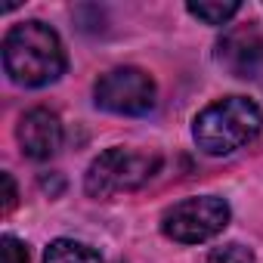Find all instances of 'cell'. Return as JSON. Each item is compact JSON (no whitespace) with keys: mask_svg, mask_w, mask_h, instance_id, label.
<instances>
[{"mask_svg":"<svg viewBox=\"0 0 263 263\" xmlns=\"http://www.w3.org/2000/svg\"><path fill=\"white\" fill-rule=\"evenodd\" d=\"M4 68L22 87H47L65 71V50L59 34L31 19L19 22L4 37Z\"/></svg>","mask_w":263,"mask_h":263,"instance_id":"obj_1","label":"cell"},{"mask_svg":"<svg viewBox=\"0 0 263 263\" xmlns=\"http://www.w3.org/2000/svg\"><path fill=\"white\" fill-rule=\"evenodd\" d=\"M260 130H263V111L257 108V102H251L248 96H226L198 111L192 124V137L201 152L229 155L257 140Z\"/></svg>","mask_w":263,"mask_h":263,"instance_id":"obj_2","label":"cell"},{"mask_svg":"<svg viewBox=\"0 0 263 263\" xmlns=\"http://www.w3.org/2000/svg\"><path fill=\"white\" fill-rule=\"evenodd\" d=\"M158 167H161V158L152 152L108 149L90 164V171L84 177V189L93 198H111L121 192H134V189L146 186Z\"/></svg>","mask_w":263,"mask_h":263,"instance_id":"obj_3","label":"cell"},{"mask_svg":"<svg viewBox=\"0 0 263 263\" xmlns=\"http://www.w3.org/2000/svg\"><path fill=\"white\" fill-rule=\"evenodd\" d=\"M226 226H229V204L217 195H198V198L177 201L161 217L164 235L180 245H201L220 235Z\"/></svg>","mask_w":263,"mask_h":263,"instance_id":"obj_4","label":"cell"},{"mask_svg":"<svg viewBox=\"0 0 263 263\" xmlns=\"http://www.w3.org/2000/svg\"><path fill=\"white\" fill-rule=\"evenodd\" d=\"M96 105L111 115H149L158 102L155 81L143 68H111L93 87Z\"/></svg>","mask_w":263,"mask_h":263,"instance_id":"obj_5","label":"cell"},{"mask_svg":"<svg viewBox=\"0 0 263 263\" xmlns=\"http://www.w3.org/2000/svg\"><path fill=\"white\" fill-rule=\"evenodd\" d=\"M217 62L235 78H257L263 65V37L248 25L229 28L217 44Z\"/></svg>","mask_w":263,"mask_h":263,"instance_id":"obj_6","label":"cell"},{"mask_svg":"<svg viewBox=\"0 0 263 263\" xmlns=\"http://www.w3.org/2000/svg\"><path fill=\"white\" fill-rule=\"evenodd\" d=\"M16 137H19V146L22 152L31 158V161H47L59 152L62 146V124L53 111L47 108H31L22 115L19 121V130H16Z\"/></svg>","mask_w":263,"mask_h":263,"instance_id":"obj_7","label":"cell"},{"mask_svg":"<svg viewBox=\"0 0 263 263\" xmlns=\"http://www.w3.org/2000/svg\"><path fill=\"white\" fill-rule=\"evenodd\" d=\"M44 263H102V257L84 245V241H74V238H56L47 254H44Z\"/></svg>","mask_w":263,"mask_h":263,"instance_id":"obj_8","label":"cell"},{"mask_svg":"<svg viewBox=\"0 0 263 263\" xmlns=\"http://www.w3.org/2000/svg\"><path fill=\"white\" fill-rule=\"evenodd\" d=\"M195 19H201L204 25H226L238 10H241V4H189L186 7Z\"/></svg>","mask_w":263,"mask_h":263,"instance_id":"obj_9","label":"cell"},{"mask_svg":"<svg viewBox=\"0 0 263 263\" xmlns=\"http://www.w3.org/2000/svg\"><path fill=\"white\" fill-rule=\"evenodd\" d=\"M201 263H254V254H251V248H245L238 241H229V245H220V248L208 251Z\"/></svg>","mask_w":263,"mask_h":263,"instance_id":"obj_10","label":"cell"},{"mask_svg":"<svg viewBox=\"0 0 263 263\" xmlns=\"http://www.w3.org/2000/svg\"><path fill=\"white\" fill-rule=\"evenodd\" d=\"M0 263H28V248L16 235L0 238Z\"/></svg>","mask_w":263,"mask_h":263,"instance_id":"obj_11","label":"cell"},{"mask_svg":"<svg viewBox=\"0 0 263 263\" xmlns=\"http://www.w3.org/2000/svg\"><path fill=\"white\" fill-rule=\"evenodd\" d=\"M0 180H4V214H10V211L16 208L19 192H16V183H13V177H10V174H0Z\"/></svg>","mask_w":263,"mask_h":263,"instance_id":"obj_12","label":"cell"}]
</instances>
